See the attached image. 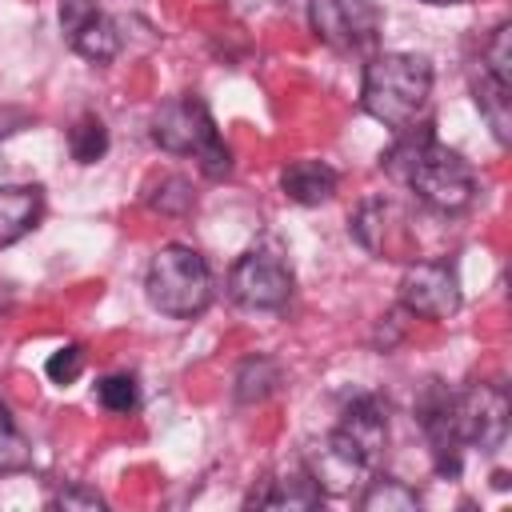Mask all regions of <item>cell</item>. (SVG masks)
I'll list each match as a JSON object with an SVG mask.
<instances>
[{"label": "cell", "instance_id": "obj_23", "mask_svg": "<svg viewBox=\"0 0 512 512\" xmlns=\"http://www.w3.org/2000/svg\"><path fill=\"white\" fill-rule=\"evenodd\" d=\"M84 372V348L80 344H64V348H56L48 360H44V376L52 380V384H72L76 376Z\"/></svg>", "mask_w": 512, "mask_h": 512}, {"label": "cell", "instance_id": "obj_21", "mask_svg": "<svg viewBox=\"0 0 512 512\" xmlns=\"http://www.w3.org/2000/svg\"><path fill=\"white\" fill-rule=\"evenodd\" d=\"M96 400H100V408L124 416V412H132L140 404V384H136L132 372H112V376H104L96 384Z\"/></svg>", "mask_w": 512, "mask_h": 512}, {"label": "cell", "instance_id": "obj_17", "mask_svg": "<svg viewBox=\"0 0 512 512\" xmlns=\"http://www.w3.org/2000/svg\"><path fill=\"white\" fill-rule=\"evenodd\" d=\"M144 204H148L152 212H164V216H184V212H192V204H196L192 180H188V176H176V172H164V176H156V180L144 188Z\"/></svg>", "mask_w": 512, "mask_h": 512}, {"label": "cell", "instance_id": "obj_7", "mask_svg": "<svg viewBox=\"0 0 512 512\" xmlns=\"http://www.w3.org/2000/svg\"><path fill=\"white\" fill-rule=\"evenodd\" d=\"M324 444H332L340 456H348L360 472H372L388 444V408L380 404V396H356L340 412V424L332 428V436Z\"/></svg>", "mask_w": 512, "mask_h": 512}, {"label": "cell", "instance_id": "obj_24", "mask_svg": "<svg viewBox=\"0 0 512 512\" xmlns=\"http://www.w3.org/2000/svg\"><path fill=\"white\" fill-rule=\"evenodd\" d=\"M52 508H64V512H100L104 508V496L88 484H68L52 496Z\"/></svg>", "mask_w": 512, "mask_h": 512}, {"label": "cell", "instance_id": "obj_8", "mask_svg": "<svg viewBox=\"0 0 512 512\" xmlns=\"http://www.w3.org/2000/svg\"><path fill=\"white\" fill-rule=\"evenodd\" d=\"M308 24L336 52H360L380 32L372 0H308Z\"/></svg>", "mask_w": 512, "mask_h": 512}, {"label": "cell", "instance_id": "obj_5", "mask_svg": "<svg viewBox=\"0 0 512 512\" xmlns=\"http://www.w3.org/2000/svg\"><path fill=\"white\" fill-rule=\"evenodd\" d=\"M228 292L244 308H284L292 296V268L276 244L248 248L232 272H228Z\"/></svg>", "mask_w": 512, "mask_h": 512}, {"label": "cell", "instance_id": "obj_18", "mask_svg": "<svg viewBox=\"0 0 512 512\" xmlns=\"http://www.w3.org/2000/svg\"><path fill=\"white\" fill-rule=\"evenodd\" d=\"M360 508L364 512H416L420 508V492L408 488L396 476H376V480H368V488L360 496Z\"/></svg>", "mask_w": 512, "mask_h": 512}, {"label": "cell", "instance_id": "obj_3", "mask_svg": "<svg viewBox=\"0 0 512 512\" xmlns=\"http://www.w3.org/2000/svg\"><path fill=\"white\" fill-rule=\"evenodd\" d=\"M152 140L172 156H192L208 180H224L232 172V152H228L208 104L196 96H176V100L160 104L152 116Z\"/></svg>", "mask_w": 512, "mask_h": 512}, {"label": "cell", "instance_id": "obj_14", "mask_svg": "<svg viewBox=\"0 0 512 512\" xmlns=\"http://www.w3.org/2000/svg\"><path fill=\"white\" fill-rule=\"evenodd\" d=\"M44 212V192L36 184H8L0 188V248L16 244L36 228Z\"/></svg>", "mask_w": 512, "mask_h": 512}, {"label": "cell", "instance_id": "obj_4", "mask_svg": "<svg viewBox=\"0 0 512 512\" xmlns=\"http://www.w3.org/2000/svg\"><path fill=\"white\" fill-rule=\"evenodd\" d=\"M144 292L152 308L176 320H192L212 300V268L208 260L188 244H164L144 276Z\"/></svg>", "mask_w": 512, "mask_h": 512}, {"label": "cell", "instance_id": "obj_20", "mask_svg": "<svg viewBox=\"0 0 512 512\" xmlns=\"http://www.w3.org/2000/svg\"><path fill=\"white\" fill-rule=\"evenodd\" d=\"M24 468H32V448H28V440L20 436V428H16L12 412H8V404L0 400V476L24 472Z\"/></svg>", "mask_w": 512, "mask_h": 512}, {"label": "cell", "instance_id": "obj_1", "mask_svg": "<svg viewBox=\"0 0 512 512\" xmlns=\"http://www.w3.org/2000/svg\"><path fill=\"white\" fill-rule=\"evenodd\" d=\"M384 168L396 180H404L416 192V200L428 204L432 212H464L476 196L472 168L460 160V152L436 144L432 124L400 128V136L384 152Z\"/></svg>", "mask_w": 512, "mask_h": 512}, {"label": "cell", "instance_id": "obj_15", "mask_svg": "<svg viewBox=\"0 0 512 512\" xmlns=\"http://www.w3.org/2000/svg\"><path fill=\"white\" fill-rule=\"evenodd\" d=\"M472 96H476V108L484 112L492 136L500 144H508L512 140V84H504V80H496V76H488L480 68L472 76Z\"/></svg>", "mask_w": 512, "mask_h": 512}, {"label": "cell", "instance_id": "obj_16", "mask_svg": "<svg viewBox=\"0 0 512 512\" xmlns=\"http://www.w3.org/2000/svg\"><path fill=\"white\" fill-rule=\"evenodd\" d=\"M280 388V364L272 356H248L236 372V400L240 404H260Z\"/></svg>", "mask_w": 512, "mask_h": 512}, {"label": "cell", "instance_id": "obj_22", "mask_svg": "<svg viewBox=\"0 0 512 512\" xmlns=\"http://www.w3.org/2000/svg\"><path fill=\"white\" fill-rule=\"evenodd\" d=\"M480 68L504 84H512V24H496L484 52H480Z\"/></svg>", "mask_w": 512, "mask_h": 512}, {"label": "cell", "instance_id": "obj_19", "mask_svg": "<svg viewBox=\"0 0 512 512\" xmlns=\"http://www.w3.org/2000/svg\"><path fill=\"white\" fill-rule=\"evenodd\" d=\"M68 152L76 164H96L108 152V128L100 116H80L68 132Z\"/></svg>", "mask_w": 512, "mask_h": 512}, {"label": "cell", "instance_id": "obj_12", "mask_svg": "<svg viewBox=\"0 0 512 512\" xmlns=\"http://www.w3.org/2000/svg\"><path fill=\"white\" fill-rule=\"evenodd\" d=\"M324 500V488L316 484L308 464H288L272 476H264L252 492H248V508H316Z\"/></svg>", "mask_w": 512, "mask_h": 512}, {"label": "cell", "instance_id": "obj_11", "mask_svg": "<svg viewBox=\"0 0 512 512\" xmlns=\"http://www.w3.org/2000/svg\"><path fill=\"white\" fill-rule=\"evenodd\" d=\"M352 236L380 260H416V232L392 200H364L352 216Z\"/></svg>", "mask_w": 512, "mask_h": 512}, {"label": "cell", "instance_id": "obj_2", "mask_svg": "<svg viewBox=\"0 0 512 512\" xmlns=\"http://www.w3.org/2000/svg\"><path fill=\"white\" fill-rule=\"evenodd\" d=\"M432 96V68L424 56L412 52H384L364 68V88H360V104L372 120H380L384 128H408L416 124V116L424 112Z\"/></svg>", "mask_w": 512, "mask_h": 512}, {"label": "cell", "instance_id": "obj_10", "mask_svg": "<svg viewBox=\"0 0 512 512\" xmlns=\"http://www.w3.org/2000/svg\"><path fill=\"white\" fill-rule=\"evenodd\" d=\"M60 28L72 52H80L92 64H108L124 48L120 20L108 16L96 0H60Z\"/></svg>", "mask_w": 512, "mask_h": 512}, {"label": "cell", "instance_id": "obj_25", "mask_svg": "<svg viewBox=\"0 0 512 512\" xmlns=\"http://www.w3.org/2000/svg\"><path fill=\"white\" fill-rule=\"evenodd\" d=\"M28 124H32V112H28V108L0 104V140L12 136V132H20V128H28Z\"/></svg>", "mask_w": 512, "mask_h": 512}, {"label": "cell", "instance_id": "obj_6", "mask_svg": "<svg viewBox=\"0 0 512 512\" xmlns=\"http://www.w3.org/2000/svg\"><path fill=\"white\" fill-rule=\"evenodd\" d=\"M448 416L460 444L488 452L508 436V396L500 384H468L464 392H452Z\"/></svg>", "mask_w": 512, "mask_h": 512}, {"label": "cell", "instance_id": "obj_13", "mask_svg": "<svg viewBox=\"0 0 512 512\" xmlns=\"http://www.w3.org/2000/svg\"><path fill=\"white\" fill-rule=\"evenodd\" d=\"M336 180H340L336 168H328L324 160H292V164H284V172H280V192H284L292 204L312 208V204L332 200Z\"/></svg>", "mask_w": 512, "mask_h": 512}, {"label": "cell", "instance_id": "obj_26", "mask_svg": "<svg viewBox=\"0 0 512 512\" xmlns=\"http://www.w3.org/2000/svg\"><path fill=\"white\" fill-rule=\"evenodd\" d=\"M420 4H464V0H420Z\"/></svg>", "mask_w": 512, "mask_h": 512}, {"label": "cell", "instance_id": "obj_9", "mask_svg": "<svg viewBox=\"0 0 512 512\" xmlns=\"http://www.w3.org/2000/svg\"><path fill=\"white\" fill-rule=\"evenodd\" d=\"M400 304L424 320H448L460 312V280L444 260H408L400 276Z\"/></svg>", "mask_w": 512, "mask_h": 512}]
</instances>
